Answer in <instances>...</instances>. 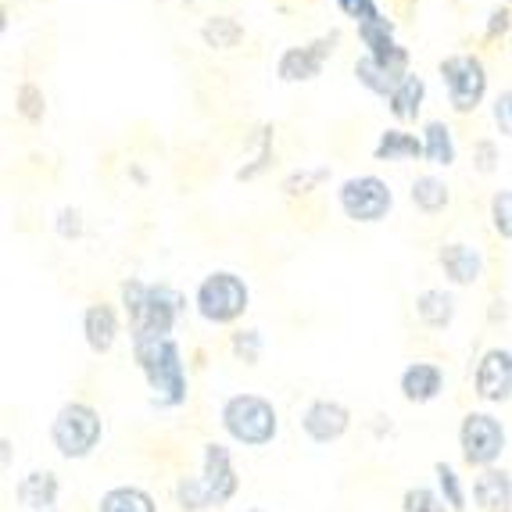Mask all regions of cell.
<instances>
[{
	"label": "cell",
	"instance_id": "6da1fadb",
	"mask_svg": "<svg viewBox=\"0 0 512 512\" xmlns=\"http://www.w3.org/2000/svg\"><path fill=\"white\" fill-rule=\"evenodd\" d=\"M129 355L147 387V402L158 412H176L190 402V366L187 351L176 337L151 341V337H129Z\"/></svg>",
	"mask_w": 512,
	"mask_h": 512
},
{
	"label": "cell",
	"instance_id": "7a4b0ae2",
	"mask_svg": "<svg viewBox=\"0 0 512 512\" xmlns=\"http://www.w3.org/2000/svg\"><path fill=\"white\" fill-rule=\"evenodd\" d=\"M215 419H219L222 441H230L233 448H248V452L273 448L283 434V416L276 409V402L258 391L226 394L219 402Z\"/></svg>",
	"mask_w": 512,
	"mask_h": 512
},
{
	"label": "cell",
	"instance_id": "3957f363",
	"mask_svg": "<svg viewBox=\"0 0 512 512\" xmlns=\"http://www.w3.org/2000/svg\"><path fill=\"white\" fill-rule=\"evenodd\" d=\"M194 316L212 330H237L251 312V283L237 269H212L190 291Z\"/></svg>",
	"mask_w": 512,
	"mask_h": 512
},
{
	"label": "cell",
	"instance_id": "277c9868",
	"mask_svg": "<svg viewBox=\"0 0 512 512\" xmlns=\"http://www.w3.org/2000/svg\"><path fill=\"white\" fill-rule=\"evenodd\" d=\"M437 83L455 119H470L491 104V65L480 51H452L437 61Z\"/></svg>",
	"mask_w": 512,
	"mask_h": 512
},
{
	"label": "cell",
	"instance_id": "5b68a950",
	"mask_svg": "<svg viewBox=\"0 0 512 512\" xmlns=\"http://www.w3.org/2000/svg\"><path fill=\"white\" fill-rule=\"evenodd\" d=\"M104 434H108V427H104L101 409L94 402H83V398L61 402L51 416V427H47V441L61 462L94 459L97 448L104 444Z\"/></svg>",
	"mask_w": 512,
	"mask_h": 512
},
{
	"label": "cell",
	"instance_id": "8992f818",
	"mask_svg": "<svg viewBox=\"0 0 512 512\" xmlns=\"http://www.w3.org/2000/svg\"><path fill=\"white\" fill-rule=\"evenodd\" d=\"M455 448H459V462L473 473L502 466L505 452H509V427L498 416V409L473 405L462 412L459 427H455Z\"/></svg>",
	"mask_w": 512,
	"mask_h": 512
},
{
	"label": "cell",
	"instance_id": "52a82bcc",
	"mask_svg": "<svg viewBox=\"0 0 512 512\" xmlns=\"http://www.w3.org/2000/svg\"><path fill=\"white\" fill-rule=\"evenodd\" d=\"M333 205L351 226H380L398 208V194L380 172H351L333 187Z\"/></svg>",
	"mask_w": 512,
	"mask_h": 512
},
{
	"label": "cell",
	"instance_id": "ba28073f",
	"mask_svg": "<svg viewBox=\"0 0 512 512\" xmlns=\"http://www.w3.org/2000/svg\"><path fill=\"white\" fill-rule=\"evenodd\" d=\"M187 312H194L187 291H180V287L169 280H151L140 308L126 319L129 337H151V341L176 337V330H180V323L187 319Z\"/></svg>",
	"mask_w": 512,
	"mask_h": 512
},
{
	"label": "cell",
	"instance_id": "9c48e42d",
	"mask_svg": "<svg viewBox=\"0 0 512 512\" xmlns=\"http://www.w3.org/2000/svg\"><path fill=\"white\" fill-rule=\"evenodd\" d=\"M337 43H341V29H326V33L312 36V40H305V43L283 47L273 61L276 83H283V86L316 83L326 72V65H330V58L337 54Z\"/></svg>",
	"mask_w": 512,
	"mask_h": 512
},
{
	"label": "cell",
	"instance_id": "30bf717a",
	"mask_svg": "<svg viewBox=\"0 0 512 512\" xmlns=\"http://www.w3.org/2000/svg\"><path fill=\"white\" fill-rule=\"evenodd\" d=\"M470 391L484 409H502L512 402V348L487 344L470 366Z\"/></svg>",
	"mask_w": 512,
	"mask_h": 512
},
{
	"label": "cell",
	"instance_id": "8fae6325",
	"mask_svg": "<svg viewBox=\"0 0 512 512\" xmlns=\"http://www.w3.org/2000/svg\"><path fill=\"white\" fill-rule=\"evenodd\" d=\"M409 72H412V51L405 43L394 47L391 54H359V58L351 61L355 83H359L369 97H376V101H387V97L394 94V86L402 83Z\"/></svg>",
	"mask_w": 512,
	"mask_h": 512
},
{
	"label": "cell",
	"instance_id": "7c38bea8",
	"mask_svg": "<svg viewBox=\"0 0 512 512\" xmlns=\"http://www.w3.org/2000/svg\"><path fill=\"white\" fill-rule=\"evenodd\" d=\"M434 262L444 287H452V291H470V287L484 283L487 276V255L477 240H462V237L441 240Z\"/></svg>",
	"mask_w": 512,
	"mask_h": 512
},
{
	"label": "cell",
	"instance_id": "4fadbf2b",
	"mask_svg": "<svg viewBox=\"0 0 512 512\" xmlns=\"http://www.w3.org/2000/svg\"><path fill=\"white\" fill-rule=\"evenodd\" d=\"M351 409L337 398H308L298 409V430L308 444L316 448H330V444L344 441L351 434Z\"/></svg>",
	"mask_w": 512,
	"mask_h": 512
},
{
	"label": "cell",
	"instance_id": "5bb4252c",
	"mask_svg": "<svg viewBox=\"0 0 512 512\" xmlns=\"http://www.w3.org/2000/svg\"><path fill=\"white\" fill-rule=\"evenodd\" d=\"M197 477L205 480L215 509L237 502L240 470H237V459H233V444L230 441H205L201 444V452H197Z\"/></svg>",
	"mask_w": 512,
	"mask_h": 512
},
{
	"label": "cell",
	"instance_id": "9a60e30c",
	"mask_svg": "<svg viewBox=\"0 0 512 512\" xmlns=\"http://www.w3.org/2000/svg\"><path fill=\"white\" fill-rule=\"evenodd\" d=\"M79 333H83V344L94 355H111L119 348L122 333H126V316H122L119 301H90V305H83Z\"/></svg>",
	"mask_w": 512,
	"mask_h": 512
},
{
	"label": "cell",
	"instance_id": "2e32d148",
	"mask_svg": "<svg viewBox=\"0 0 512 512\" xmlns=\"http://www.w3.org/2000/svg\"><path fill=\"white\" fill-rule=\"evenodd\" d=\"M444 391H448V369L437 359H412L398 373V394L416 409L434 405L437 398H444Z\"/></svg>",
	"mask_w": 512,
	"mask_h": 512
},
{
	"label": "cell",
	"instance_id": "e0dca14e",
	"mask_svg": "<svg viewBox=\"0 0 512 512\" xmlns=\"http://www.w3.org/2000/svg\"><path fill=\"white\" fill-rule=\"evenodd\" d=\"M427 104H430V83L423 72L412 69L402 83L394 86V94L384 101V108H387V115H391V122L419 129L427 122Z\"/></svg>",
	"mask_w": 512,
	"mask_h": 512
},
{
	"label": "cell",
	"instance_id": "ac0fdd59",
	"mask_svg": "<svg viewBox=\"0 0 512 512\" xmlns=\"http://www.w3.org/2000/svg\"><path fill=\"white\" fill-rule=\"evenodd\" d=\"M276 165V122L262 119L251 126V133L244 137V162L237 165L233 180L237 183H255L262 176H269V169Z\"/></svg>",
	"mask_w": 512,
	"mask_h": 512
},
{
	"label": "cell",
	"instance_id": "d6986e66",
	"mask_svg": "<svg viewBox=\"0 0 512 512\" xmlns=\"http://www.w3.org/2000/svg\"><path fill=\"white\" fill-rule=\"evenodd\" d=\"M61 491H65V484H61L58 470H51V466H33V470H26L15 480V502L18 509L26 512L58 509Z\"/></svg>",
	"mask_w": 512,
	"mask_h": 512
},
{
	"label": "cell",
	"instance_id": "ffe728a7",
	"mask_svg": "<svg viewBox=\"0 0 512 512\" xmlns=\"http://www.w3.org/2000/svg\"><path fill=\"white\" fill-rule=\"evenodd\" d=\"M419 137H423V165H427V169L448 172L459 165V133H455L452 119L430 115V119L419 126Z\"/></svg>",
	"mask_w": 512,
	"mask_h": 512
},
{
	"label": "cell",
	"instance_id": "44dd1931",
	"mask_svg": "<svg viewBox=\"0 0 512 512\" xmlns=\"http://www.w3.org/2000/svg\"><path fill=\"white\" fill-rule=\"evenodd\" d=\"M412 316L430 333L452 330L455 319H459V298H455V291L444 287V283L441 287H423V291H416V298H412Z\"/></svg>",
	"mask_w": 512,
	"mask_h": 512
},
{
	"label": "cell",
	"instance_id": "7402d4cb",
	"mask_svg": "<svg viewBox=\"0 0 512 512\" xmlns=\"http://www.w3.org/2000/svg\"><path fill=\"white\" fill-rule=\"evenodd\" d=\"M373 162H384V165H412V162H423V137H419V129L412 126H384L376 133L373 147Z\"/></svg>",
	"mask_w": 512,
	"mask_h": 512
},
{
	"label": "cell",
	"instance_id": "603a6c76",
	"mask_svg": "<svg viewBox=\"0 0 512 512\" xmlns=\"http://www.w3.org/2000/svg\"><path fill=\"white\" fill-rule=\"evenodd\" d=\"M455 201V190L452 183L444 180V172H434V169H423L412 176L409 183V205L416 208L419 215H427V219H437L452 208Z\"/></svg>",
	"mask_w": 512,
	"mask_h": 512
},
{
	"label": "cell",
	"instance_id": "cb8c5ba5",
	"mask_svg": "<svg viewBox=\"0 0 512 512\" xmlns=\"http://www.w3.org/2000/svg\"><path fill=\"white\" fill-rule=\"evenodd\" d=\"M470 505L473 512H512V473L505 466L473 473Z\"/></svg>",
	"mask_w": 512,
	"mask_h": 512
},
{
	"label": "cell",
	"instance_id": "d4e9b609",
	"mask_svg": "<svg viewBox=\"0 0 512 512\" xmlns=\"http://www.w3.org/2000/svg\"><path fill=\"white\" fill-rule=\"evenodd\" d=\"M244 36H248V26H244L237 15H230V11H215V15H208L205 22L197 26V40L215 54L237 51L240 43H244Z\"/></svg>",
	"mask_w": 512,
	"mask_h": 512
},
{
	"label": "cell",
	"instance_id": "484cf974",
	"mask_svg": "<svg viewBox=\"0 0 512 512\" xmlns=\"http://www.w3.org/2000/svg\"><path fill=\"white\" fill-rule=\"evenodd\" d=\"M94 512H162L151 487L144 484H111L94 502Z\"/></svg>",
	"mask_w": 512,
	"mask_h": 512
},
{
	"label": "cell",
	"instance_id": "4316f807",
	"mask_svg": "<svg viewBox=\"0 0 512 512\" xmlns=\"http://www.w3.org/2000/svg\"><path fill=\"white\" fill-rule=\"evenodd\" d=\"M355 40H359V54H391L394 47H402V36H398V22H394L387 11H376L373 18L355 26Z\"/></svg>",
	"mask_w": 512,
	"mask_h": 512
},
{
	"label": "cell",
	"instance_id": "83f0119b",
	"mask_svg": "<svg viewBox=\"0 0 512 512\" xmlns=\"http://www.w3.org/2000/svg\"><path fill=\"white\" fill-rule=\"evenodd\" d=\"M333 180V169L330 165H294V169H287L280 176V194L287 197V201H305V197H312L316 190H323L326 183Z\"/></svg>",
	"mask_w": 512,
	"mask_h": 512
},
{
	"label": "cell",
	"instance_id": "f1b7e54d",
	"mask_svg": "<svg viewBox=\"0 0 512 512\" xmlns=\"http://www.w3.org/2000/svg\"><path fill=\"white\" fill-rule=\"evenodd\" d=\"M430 473H434L437 495L448 502V509H452V512H466V509H470V480L462 477V470L455 466V462L437 459Z\"/></svg>",
	"mask_w": 512,
	"mask_h": 512
},
{
	"label": "cell",
	"instance_id": "f546056e",
	"mask_svg": "<svg viewBox=\"0 0 512 512\" xmlns=\"http://www.w3.org/2000/svg\"><path fill=\"white\" fill-rule=\"evenodd\" d=\"M172 505H176L180 512H212L215 509L205 480L197 477V473H183V477H176V484H172Z\"/></svg>",
	"mask_w": 512,
	"mask_h": 512
},
{
	"label": "cell",
	"instance_id": "4dcf8cb0",
	"mask_svg": "<svg viewBox=\"0 0 512 512\" xmlns=\"http://www.w3.org/2000/svg\"><path fill=\"white\" fill-rule=\"evenodd\" d=\"M226 348H230V355L240 366H258L265 355V333L258 330V326L244 323V326H237V330H230Z\"/></svg>",
	"mask_w": 512,
	"mask_h": 512
},
{
	"label": "cell",
	"instance_id": "1f68e13d",
	"mask_svg": "<svg viewBox=\"0 0 512 512\" xmlns=\"http://www.w3.org/2000/svg\"><path fill=\"white\" fill-rule=\"evenodd\" d=\"M47 111H51V104H47V94H43L40 83L26 79V83L15 86V115L26 122V126H40V122L47 119Z\"/></svg>",
	"mask_w": 512,
	"mask_h": 512
},
{
	"label": "cell",
	"instance_id": "d6a6232c",
	"mask_svg": "<svg viewBox=\"0 0 512 512\" xmlns=\"http://www.w3.org/2000/svg\"><path fill=\"white\" fill-rule=\"evenodd\" d=\"M487 230L512 244V187H498L487 197Z\"/></svg>",
	"mask_w": 512,
	"mask_h": 512
},
{
	"label": "cell",
	"instance_id": "836d02e7",
	"mask_svg": "<svg viewBox=\"0 0 512 512\" xmlns=\"http://www.w3.org/2000/svg\"><path fill=\"white\" fill-rule=\"evenodd\" d=\"M398 509H402V512H452V509H448V502L437 495L434 484H409L402 491V502H398Z\"/></svg>",
	"mask_w": 512,
	"mask_h": 512
},
{
	"label": "cell",
	"instance_id": "e575fe53",
	"mask_svg": "<svg viewBox=\"0 0 512 512\" xmlns=\"http://www.w3.org/2000/svg\"><path fill=\"white\" fill-rule=\"evenodd\" d=\"M470 165L477 176H495L502 169V140L498 137H477L470 144Z\"/></svg>",
	"mask_w": 512,
	"mask_h": 512
},
{
	"label": "cell",
	"instance_id": "d590c367",
	"mask_svg": "<svg viewBox=\"0 0 512 512\" xmlns=\"http://www.w3.org/2000/svg\"><path fill=\"white\" fill-rule=\"evenodd\" d=\"M512 36V8L505 4V0H498V4H491L484 15V22H480V40L484 43H509Z\"/></svg>",
	"mask_w": 512,
	"mask_h": 512
},
{
	"label": "cell",
	"instance_id": "8d00e7d4",
	"mask_svg": "<svg viewBox=\"0 0 512 512\" xmlns=\"http://www.w3.org/2000/svg\"><path fill=\"white\" fill-rule=\"evenodd\" d=\"M51 226H54V237L58 240L76 244V240H83V233H86V212L79 205H61L58 212H54Z\"/></svg>",
	"mask_w": 512,
	"mask_h": 512
},
{
	"label": "cell",
	"instance_id": "74e56055",
	"mask_svg": "<svg viewBox=\"0 0 512 512\" xmlns=\"http://www.w3.org/2000/svg\"><path fill=\"white\" fill-rule=\"evenodd\" d=\"M487 119H491L498 140H512V86L495 90V97L487 104Z\"/></svg>",
	"mask_w": 512,
	"mask_h": 512
},
{
	"label": "cell",
	"instance_id": "f35d334b",
	"mask_svg": "<svg viewBox=\"0 0 512 512\" xmlns=\"http://www.w3.org/2000/svg\"><path fill=\"white\" fill-rule=\"evenodd\" d=\"M333 8L341 11L351 26H359V22L373 18L376 11H384V8H380V0H333Z\"/></svg>",
	"mask_w": 512,
	"mask_h": 512
},
{
	"label": "cell",
	"instance_id": "ab89813d",
	"mask_svg": "<svg viewBox=\"0 0 512 512\" xmlns=\"http://www.w3.org/2000/svg\"><path fill=\"white\" fill-rule=\"evenodd\" d=\"M509 316H512V308H509V301H505L502 294H495V298L487 301V323H491V326H505V323H509Z\"/></svg>",
	"mask_w": 512,
	"mask_h": 512
},
{
	"label": "cell",
	"instance_id": "60d3db41",
	"mask_svg": "<svg viewBox=\"0 0 512 512\" xmlns=\"http://www.w3.org/2000/svg\"><path fill=\"white\" fill-rule=\"evenodd\" d=\"M369 434H373L376 441H387V437L398 434V427H394L391 416H373V419H369Z\"/></svg>",
	"mask_w": 512,
	"mask_h": 512
},
{
	"label": "cell",
	"instance_id": "b9f144b4",
	"mask_svg": "<svg viewBox=\"0 0 512 512\" xmlns=\"http://www.w3.org/2000/svg\"><path fill=\"white\" fill-rule=\"evenodd\" d=\"M126 180L133 183L137 190H147V187H151V172H147L144 162H129L126 165Z\"/></svg>",
	"mask_w": 512,
	"mask_h": 512
},
{
	"label": "cell",
	"instance_id": "7bdbcfd3",
	"mask_svg": "<svg viewBox=\"0 0 512 512\" xmlns=\"http://www.w3.org/2000/svg\"><path fill=\"white\" fill-rule=\"evenodd\" d=\"M11 466H15V441L11 434H0V470L11 473Z\"/></svg>",
	"mask_w": 512,
	"mask_h": 512
},
{
	"label": "cell",
	"instance_id": "ee69618b",
	"mask_svg": "<svg viewBox=\"0 0 512 512\" xmlns=\"http://www.w3.org/2000/svg\"><path fill=\"white\" fill-rule=\"evenodd\" d=\"M11 33V11H8V4L0 8V36H8Z\"/></svg>",
	"mask_w": 512,
	"mask_h": 512
},
{
	"label": "cell",
	"instance_id": "f6af8a7d",
	"mask_svg": "<svg viewBox=\"0 0 512 512\" xmlns=\"http://www.w3.org/2000/svg\"><path fill=\"white\" fill-rule=\"evenodd\" d=\"M237 512H269V509H262V505H248V509H237Z\"/></svg>",
	"mask_w": 512,
	"mask_h": 512
},
{
	"label": "cell",
	"instance_id": "bcb514c9",
	"mask_svg": "<svg viewBox=\"0 0 512 512\" xmlns=\"http://www.w3.org/2000/svg\"><path fill=\"white\" fill-rule=\"evenodd\" d=\"M505 54H509V61H512V36H509V43H505Z\"/></svg>",
	"mask_w": 512,
	"mask_h": 512
},
{
	"label": "cell",
	"instance_id": "7dc6e473",
	"mask_svg": "<svg viewBox=\"0 0 512 512\" xmlns=\"http://www.w3.org/2000/svg\"><path fill=\"white\" fill-rule=\"evenodd\" d=\"M505 4H509V8H512V0H505Z\"/></svg>",
	"mask_w": 512,
	"mask_h": 512
},
{
	"label": "cell",
	"instance_id": "c3c4849f",
	"mask_svg": "<svg viewBox=\"0 0 512 512\" xmlns=\"http://www.w3.org/2000/svg\"><path fill=\"white\" fill-rule=\"evenodd\" d=\"M51 512H61V509H51Z\"/></svg>",
	"mask_w": 512,
	"mask_h": 512
}]
</instances>
